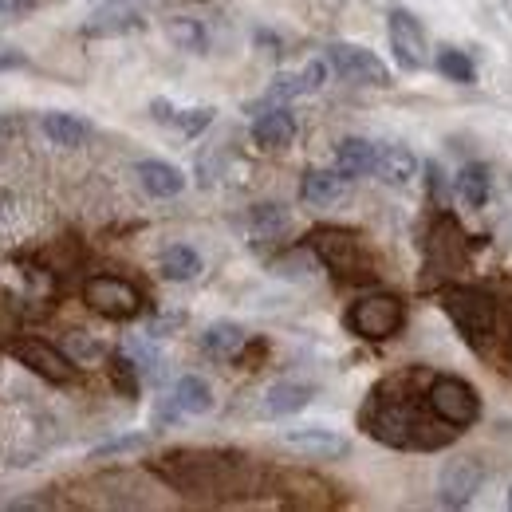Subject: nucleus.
I'll return each mask as SVG.
<instances>
[{
	"instance_id": "nucleus-1",
	"label": "nucleus",
	"mask_w": 512,
	"mask_h": 512,
	"mask_svg": "<svg viewBox=\"0 0 512 512\" xmlns=\"http://www.w3.org/2000/svg\"><path fill=\"white\" fill-rule=\"evenodd\" d=\"M154 473L186 493V497H213V493H241L249 489V457L221 453V449H170L154 461Z\"/></svg>"
},
{
	"instance_id": "nucleus-2",
	"label": "nucleus",
	"mask_w": 512,
	"mask_h": 512,
	"mask_svg": "<svg viewBox=\"0 0 512 512\" xmlns=\"http://www.w3.org/2000/svg\"><path fill=\"white\" fill-rule=\"evenodd\" d=\"M363 426L371 430V438L394 449H442L457 434L430 406L418 410L410 398H379V394L363 410Z\"/></svg>"
},
{
	"instance_id": "nucleus-3",
	"label": "nucleus",
	"mask_w": 512,
	"mask_h": 512,
	"mask_svg": "<svg viewBox=\"0 0 512 512\" xmlns=\"http://www.w3.org/2000/svg\"><path fill=\"white\" fill-rule=\"evenodd\" d=\"M442 308H446V316L453 320V327L461 331V339L469 347L481 351L493 339V331H497V304H493V296L485 288H453V292L442 296Z\"/></svg>"
},
{
	"instance_id": "nucleus-4",
	"label": "nucleus",
	"mask_w": 512,
	"mask_h": 512,
	"mask_svg": "<svg viewBox=\"0 0 512 512\" xmlns=\"http://www.w3.org/2000/svg\"><path fill=\"white\" fill-rule=\"evenodd\" d=\"M347 331L351 335H359V339H367V343H383L390 335H398L402 331V323H406V308H402V300L398 296H390V292H375V296H363V300H355L351 308H347Z\"/></svg>"
},
{
	"instance_id": "nucleus-5",
	"label": "nucleus",
	"mask_w": 512,
	"mask_h": 512,
	"mask_svg": "<svg viewBox=\"0 0 512 512\" xmlns=\"http://www.w3.org/2000/svg\"><path fill=\"white\" fill-rule=\"evenodd\" d=\"M426 406L453 430H469L481 418V398L477 390L457 379V375H434L426 383Z\"/></svg>"
},
{
	"instance_id": "nucleus-6",
	"label": "nucleus",
	"mask_w": 512,
	"mask_h": 512,
	"mask_svg": "<svg viewBox=\"0 0 512 512\" xmlns=\"http://www.w3.org/2000/svg\"><path fill=\"white\" fill-rule=\"evenodd\" d=\"M308 249L320 260L327 272L343 276V280H359L367 276V249L351 229H316L308 237Z\"/></svg>"
},
{
	"instance_id": "nucleus-7",
	"label": "nucleus",
	"mask_w": 512,
	"mask_h": 512,
	"mask_svg": "<svg viewBox=\"0 0 512 512\" xmlns=\"http://www.w3.org/2000/svg\"><path fill=\"white\" fill-rule=\"evenodd\" d=\"M386 40H390L394 64L402 71H422L430 64V40H426V28H422V20L414 12L390 8L386 12Z\"/></svg>"
},
{
	"instance_id": "nucleus-8",
	"label": "nucleus",
	"mask_w": 512,
	"mask_h": 512,
	"mask_svg": "<svg viewBox=\"0 0 512 512\" xmlns=\"http://www.w3.org/2000/svg\"><path fill=\"white\" fill-rule=\"evenodd\" d=\"M83 304L107 320H134L142 312L138 288L123 276H87L83 280Z\"/></svg>"
},
{
	"instance_id": "nucleus-9",
	"label": "nucleus",
	"mask_w": 512,
	"mask_h": 512,
	"mask_svg": "<svg viewBox=\"0 0 512 512\" xmlns=\"http://www.w3.org/2000/svg\"><path fill=\"white\" fill-rule=\"evenodd\" d=\"M323 60L331 64V71L347 83H359V87H390V67L371 52V48H359V44H327Z\"/></svg>"
},
{
	"instance_id": "nucleus-10",
	"label": "nucleus",
	"mask_w": 512,
	"mask_h": 512,
	"mask_svg": "<svg viewBox=\"0 0 512 512\" xmlns=\"http://www.w3.org/2000/svg\"><path fill=\"white\" fill-rule=\"evenodd\" d=\"M8 355H12L20 367H28L32 375H40V379H48V383H56V386H64L75 379V363L67 359L60 347L44 343L40 335L12 339V343H8Z\"/></svg>"
},
{
	"instance_id": "nucleus-11",
	"label": "nucleus",
	"mask_w": 512,
	"mask_h": 512,
	"mask_svg": "<svg viewBox=\"0 0 512 512\" xmlns=\"http://www.w3.org/2000/svg\"><path fill=\"white\" fill-rule=\"evenodd\" d=\"M485 485V465L477 457H453L442 465V477H438V501L446 509H465Z\"/></svg>"
},
{
	"instance_id": "nucleus-12",
	"label": "nucleus",
	"mask_w": 512,
	"mask_h": 512,
	"mask_svg": "<svg viewBox=\"0 0 512 512\" xmlns=\"http://www.w3.org/2000/svg\"><path fill=\"white\" fill-rule=\"evenodd\" d=\"M280 442L304 457H316V461H339L351 453V442L335 430H323V426H300V430H284Z\"/></svg>"
},
{
	"instance_id": "nucleus-13",
	"label": "nucleus",
	"mask_w": 512,
	"mask_h": 512,
	"mask_svg": "<svg viewBox=\"0 0 512 512\" xmlns=\"http://www.w3.org/2000/svg\"><path fill=\"white\" fill-rule=\"evenodd\" d=\"M146 20H142V8L134 4V0H103L91 16H87V24H83V32L87 36H127V32H138Z\"/></svg>"
},
{
	"instance_id": "nucleus-14",
	"label": "nucleus",
	"mask_w": 512,
	"mask_h": 512,
	"mask_svg": "<svg viewBox=\"0 0 512 512\" xmlns=\"http://www.w3.org/2000/svg\"><path fill=\"white\" fill-rule=\"evenodd\" d=\"M414 174H418V158H414L410 146H402V142L379 146V154H375V178L383 186H398L402 190V186L414 182Z\"/></svg>"
},
{
	"instance_id": "nucleus-15",
	"label": "nucleus",
	"mask_w": 512,
	"mask_h": 512,
	"mask_svg": "<svg viewBox=\"0 0 512 512\" xmlns=\"http://www.w3.org/2000/svg\"><path fill=\"white\" fill-rule=\"evenodd\" d=\"M292 138H296V115L288 111V107H264V115H256L253 123V142L260 150H284V146H292Z\"/></svg>"
},
{
	"instance_id": "nucleus-16",
	"label": "nucleus",
	"mask_w": 512,
	"mask_h": 512,
	"mask_svg": "<svg viewBox=\"0 0 512 512\" xmlns=\"http://www.w3.org/2000/svg\"><path fill=\"white\" fill-rule=\"evenodd\" d=\"M375 154H379V146L371 138H343L335 146V170L347 182H359V178L375 174Z\"/></svg>"
},
{
	"instance_id": "nucleus-17",
	"label": "nucleus",
	"mask_w": 512,
	"mask_h": 512,
	"mask_svg": "<svg viewBox=\"0 0 512 512\" xmlns=\"http://www.w3.org/2000/svg\"><path fill=\"white\" fill-rule=\"evenodd\" d=\"M134 174H138L142 190L150 193V197H162V201H166V197H178V193L186 190V174H182L178 166H170V162H158V158L138 162Z\"/></svg>"
},
{
	"instance_id": "nucleus-18",
	"label": "nucleus",
	"mask_w": 512,
	"mask_h": 512,
	"mask_svg": "<svg viewBox=\"0 0 512 512\" xmlns=\"http://www.w3.org/2000/svg\"><path fill=\"white\" fill-rule=\"evenodd\" d=\"M347 178L339 174V170H308L304 178H300V197L308 201V205H320V209H327V205H339L343 197H347Z\"/></svg>"
},
{
	"instance_id": "nucleus-19",
	"label": "nucleus",
	"mask_w": 512,
	"mask_h": 512,
	"mask_svg": "<svg viewBox=\"0 0 512 512\" xmlns=\"http://www.w3.org/2000/svg\"><path fill=\"white\" fill-rule=\"evenodd\" d=\"M312 394H316V386H308V383H292V379L272 383L264 390V414H268V418L300 414V410L312 402Z\"/></svg>"
},
{
	"instance_id": "nucleus-20",
	"label": "nucleus",
	"mask_w": 512,
	"mask_h": 512,
	"mask_svg": "<svg viewBox=\"0 0 512 512\" xmlns=\"http://www.w3.org/2000/svg\"><path fill=\"white\" fill-rule=\"evenodd\" d=\"M245 339H249V335H245V327H241V323L217 320L201 331V351H205L209 359H233V355H241Z\"/></svg>"
},
{
	"instance_id": "nucleus-21",
	"label": "nucleus",
	"mask_w": 512,
	"mask_h": 512,
	"mask_svg": "<svg viewBox=\"0 0 512 512\" xmlns=\"http://www.w3.org/2000/svg\"><path fill=\"white\" fill-rule=\"evenodd\" d=\"M40 127L52 138V146H64V150H75V146H83L91 138V123L79 119V115H71V111H48L40 119Z\"/></svg>"
},
{
	"instance_id": "nucleus-22",
	"label": "nucleus",
	"mask_w": 512,
	"mask_h": 512,
	"mask_svg": "<svg viewBox=\"0 0 512 512\" xmlns=\"http://www.w3.org/2000/svg\"><path fill=\"white\" fill-rule=\"evenodd\" d=\"M489 190H493V170H489L485 162H469V166H461L457 178H453V193H457L469 209H481V205L489 201Z\"/></svg>"
},
{
	"instance_id": "nucleus-23",
	"label": "nucleus",
	"mask_w": 512,
	"mask_h": 512,
	"mask_svg": "<svg viewBox=\"0 0 512 512\" xmlns=\"http://www.w3.org/2000/svg\"><path fill=\"white\" fill-rule=\"evenodd\" d=\"M166 40L178 48V52H190V56H205L209 52V32L201 20L193 16H170L166 20Z\"/></svg>"
},
{
	"instance_id": "nucleus-24",
	"label": "nucleus",
	"mask_w": 512,
	"mask_h": 512,
	"mask_svg": "<svg viewBox=\"0 0 512 512\" xmlns=\"http://www.w3.org/2000/svg\"><path fill=\"white\" fill-rule=\"evenodd\" d=\"M170 398L182 406V414H190V418H201V414H209L213 410V386L205 383L201 375H182L174 390H170Z\"/></svg>"
},
{
	"instance_id": "nucleus-25",
	"label": "nucleus",
	"mask_w": 512,
	"mask_h": 512,
	"mask_svg": "<svg viewBox=\"0 0 512 512\" xmlns=\"http://www.w3.org/2000/svg\"><path fill=\"white\" fill-rule=\"evenodd\" d=\"M158 272L166 280H174V284H190V280L201 276V256L190 245H170L166 253L158 256Z\"/></svg>"
},
{
	"instance_id": "nucleus-26",
	"label": "nucleus",
	"mask_w": 512,
	"mask_h": 512,
	"mask_svg": "<svg viewBox=\"0 0 512 512\" xmlns=\"http://www.w3.org/2000/svg\"><path fill=\"white\" fill-rule=\"evenodd\" d=\"M288 209L284 205H276V201H264V205H253V213H249V229H253L256 241H280L284 233H288Z\"/></svg>"
},
{
	"instance_id": "nucleus-27",
	"label": "nucleus",
	"mask_w": 512,
	"mask_h": 512,
	"mask_svg": "<svg viewBox=\"0 0 512 512\" xmlns=\"http://www.w3.org/2000/svg\"><path fill=\"white\" fill-rule=\"evenodd\" d=\"M434 67H438V75H446L449 83H461V87H473L477 83V67H473V60L465 52H457V48H442L434 56Z\"/></svg>"
},
{
	"instance_id": "nucleus-28",
	"label": "nucleus",
	"mask_w": 512,
	"mask_h": 512,
	"mask_svg": "<svg viewBox=\"0 0 512 512\" xmlns=\"http://www.w3.org/2000/svg\"><path fill=\"white\" fill-rule=\"evenodd\" d=\"M107 371H111V383H115V390H119V394H127V398H138V390H142V371H138V363H134V359L127 355V347L111 355Z\"/></svg>"
},
{
	"instance_id": "nucleus-29",
	"label": "nucleus",
	"mask_w": 512,
	"mask_h": 512,
	"mask_svg": "<svg viewBox=\"0 0 512 512\" xmlns=\"http://www.w3.org/2000/svg\"><path fill=\"white\" fill-rule=\"evenodd\" d=\"M296 95H308L304 71H284V75H276V79H272V87H268L264 103H268V107H276V103H288V99H296Z\"/></svg>"
},
{
	"instance_id": "nucleus-30",
	"label": "nucleus",
	"mask_w": 512,
	"mask_h": 512,
	"mask_svg": "<svg viewBox=\"0 0 512 512\" xmlns=\"http://www.w3.org/2000/svg\"><path fill=\"white\" fill-rule=\"evenodd\" d=\"M150 442V434H119V438H111V442H103V446L91 449V461H107V457H127V453H142Z\"/></svg>"
},
{
	"instance_id": "nucleus-31",
	"label": "nucleus",
	"mask_w": 512,
	"mask_h": 512,
	"mask_svg": "<svg viewBox=\"0 0 512 512\" xmlns=\"http://www.w3.org/2000/svg\"><path fill=\"white\" fill-rule=\"evenodd\" d=\"M213 107H193V111H178V119H174V127L182 130L186 138H197L201 130H209V123H213Z\"/></svg>"
},
{
	"instance_id": "nucleus-32",
	"label": "nucleus",
	"mask_w": 512,
	"mask_h": 512,
	"mask_svg": "<svg viewBox=\"0 0 512 512\" xmlns=\"http://www.w3.org/2000/svg\"><path fill=\"white\" fill-rule=\"evenodd\" d=\"M327 75H331V64L327 60H312V64L304 67V83H308V91H320L323 83H327Z\"/></svg>"
},
{
	"instance_id": "nucleus-33",
	"label": "nucleus",
	"mask_w": 512,
	"mask_h": 512,
	"mask_svg": "<svg viewBox=\"0 0 512 512\" xmlns=\"http://www.w3.org/2000/svg\"><path fill=\"white\" fill-rule=\"evenodd\" d=\"M182 323H186V316H182V312H174V316H158V320L150 323L146 331H150L154 339H162V335H170V331H178Z\"/></svg>"
},
{
	"instance_id": "nucleus-34",
	"label": "nucleus",
	"mask_w": 512,
	"mask_h": 512,
	"mask_svg": "<svg viewBox=\"0 0 512 512\" xmlns=\"http://www.w3.org/2000/svg\"><path fill=\"white\" fill-rule=\"evenodd\" d=\"M67 343H71V355H79V359H95V355H99V347H95L87 335H71Z\"/></svg>"
},
{
	"instance_id": "nucleus-35",
	"label": "nucleus",
	"mask_w": 512,
	"mask_h": 512,
	"mask_svg": "<svg viewBox=\"0 0 512 512\" xmlns=\"http://www.w3.org/2000/svg\"><path fill=\"white\" fill-rule=\"evenodd\" d=\"M32 8H36V0H0V16H12V20L28 16Z\"/></svg>"
},
{
	"instance_id": "nucleus-36",
	"label": "nucleus",
	"mask_w": 512,
	"mask_h": 512,
	"mask_svg": "<svg viewBox=\"0 0 512 512\" xmlns=\"http://www.w3.org/2000/svg\"><path fill=\"white\" fill-rule=\"evenodd\" d=\"M426 186H430V193L442 201V193H446V178H442V166H438V162H430V170H426Z\"/></svg>"
},
{
	"instance_id": "nucleus-37",
	"label": "nucleus",
	"mask_w": 512,
	"mask_h": 512,
	"mask_svg": "<svg viewBox=\"0 0 512 512\" xmlns=\"http://www.w3.org/2000/svg\"><path fill=\"white\" fill-rule=\"evenodd\" d=\"M20 67H28V56L24 52H0V71H20Z\"/></svg>"
},
{
	"instance_id": "nucleus-38",
	"label": "nucleus",
	"mask_w": 512,
	"mask_h": 512,
	"mask_svg": "<svg viewBox=\"0 0 512 512\" xmlns=\"http://www.w3.org/2000/svg\"><path fill=\"white\" fill-rule=\"evenodd\" d=\"M150 115H154L158 123H174V119H178V111H174L166 99H154V103H150Z\"/></svg>"
},
{
	"instance_id": "nucleus-39",
	"label": "nucleus",
	"mask_w": 512,
	"mask_h": 512,
	"mask_svg": "<svg viewBox=\"0 0 512 512\" xmlns=\"http://www.w3.org/2000/svg\"><path fill=\"white\" fill-rule=\"evenodd\" d=\"M16 134H20V123L12 115H0V146H8Z\"/></svg>"
},
{
	"instance_id": "nucleus-40",
	"label": "nucleus",
	"mask_w": 512,
	"mask_h": 512,
	"mask_svg": "<svg viewBox=\"0 0 512 512\" xmlns=\"http://www.w3.org/2000/svg\"><path fill=\"white\" fill-rule=\"evenodd\" d=\"M256 48H272V56H280V40L272 32H256Z\"/></svg>"
},
{
	"instance_id": "nucleus-41",
	"label": "nucleus",
	"mask_w": 512,
	"mask_h": 512,
	"mask_svg": "<svg viewBox=\"0 0 512 512\" xmlns=\"http://www.w3.org/2000/svg\"><path fill=\"white\" fill-rule=\"evenodd\" d=\"M509 509H512V489H509Z\"/></svg>"
}]
</instances>
